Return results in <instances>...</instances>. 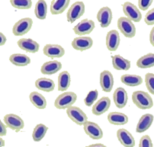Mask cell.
<instances>
[{
	"instance_id": "1",
	"label": "cell",
	"mask_w": 154,
	"mask_h": 147,
	"mask_svg": "<svg viewBox=\"0 0 154 147\" xmlns=\"http://www.w3.org/2000/svg\"><path fill=\"white\" fill-rule=\"evenodd\" d=\"M132 101L139 109H150L153 106V101L150 95L143 91H136L132 94Z\"/></svg>"
},
{
	"instance_id": "2",
	"label": "cell",
	"mask_w": 154,
	"mask_h": 147,
	"mask_svg": "<svg viewBox=\"0 0 154 147\" xmlns=\"http://www.w3.org/2000/svg\"><path fill=\"white\" fill-rule=\"evenodd\" d=\"M76 100V94L72 92H65L56 98L54 101V106L59 110L66 109L72 106Z\"/></svg>"
},
{
	"instance_id": "3",
	"label": "cell",
	"mask_w": 154,
	"mask_h": 147,
	"mask_svg": "<svg viewBox=\"0 0 154 147\" xmlns=\"http://www.w3.org/2000/svg\"><path fill=\"white\" fill-rule=\"evenodd\" d=\"M118 29L122 35L128 38H132L136 35V27L131 19L127 17H121L118 20Z\"/></svg>"
},
{
	"instance_id": "4",
	"label": "cell",
	"mask_w": 154,
	"mask_h": 147,
	"mask_svg": "<svg viewBox=\"0 0 154 147\" xmlns=\"http://www.w3.org/2000/svg\"><path fill=\"white\" fill-rule=\"evenodd\" d=\"M66 115L69 119L75 124L82 126L87 121V116L81 108L78 107L71 106L66 108Z\"/></svg>"
},
{
	"instance_id": "5",
	"label": "cell",
	"mask_w": 154,
	"mask_h": 147,
	"mask_svg": "<svg viewBox=\"0 0 154 147\" xmlns=\"http://www.w3.org/2000/svg\"><path fill=\"white\" fill-rule=\"evenodd\" d=\"M33 20L30 18H24L18 21L14 25L12 33L15 36H23L31 29Z\"/></svg>"
},
{
	"instance_id": "6",
	"label": "cell",
	"mask_w": 154,
	"mask_h": 147,
	"mask_svg": "<svg viewBox=\"0 0 154 147\" xmlns=\"http://www.w3.org/2000/svg\"><path fill=\"white\" fill-rule=\"evenodd\" d=\"M85 12V5L82 2H75L69 7L66 13L67 21L69 23H73L75 20L80 18Z\"/></svg>"
},
{
	"instance_id": "7",
	"label": "cell",
	"mask_w": 154,
	"mask_h": 147,
	"mask_svg": "<svg viewBox=\"0 0 154 147\" xmlns=\"http://www.w3.org/2000/svg\"><path fill=\"white\" fill-rule=\"evenodd\" d=\"M3 121L8 128L12 130H15V132H19L25 127V123L23 120L15 114L6 115L4 117Z\"/></svg>"
},
{
	"instance_id": "8",
	"label": "cell",
	"mask_w": 154,
	"mask_h": 147,
	"mask_svg": "<svg viewBox=\"0 0 154 147\" xmlns=\"http://www.w3.org/2000/svg\"><path fill=\"white\" fill-rule=\"evenodd\" d=\"M123 12L127 18L134 22H139L142 19V15L137 7L130 2H126L122 5Z\"/></svg>"
},
{
	"instance_id": "9",
	"label": "cell",
	"mask_w": 154,
	"mask_h": 147,
	"mask_svg": "<svg viewBox=\"0 0 154 147\" xmlns=\"http://www.w3.org/2000/svg\"><path fill=\"white\" fill-rule=\"evenodd\" d=\"M95 22L92 20L85 19L82 20L79 23L77 24L73 28V31L75 35L79 36L89 35L95 28Z\"/></svg>"
},
{
	"instance_id": "10",
	"label": "cell",
	"mask_w": 154,
	"mask_h": 147,
	"mask_svg": "<svg viewBox=\"0 0 154 147\" xmlns=\"http://www.w3.org/2000/svg\"><path fill=\"white\" fill-rule=\"evenodd\" d=\"M83 129L85 133L92 139L98 140V139H102L103 136V132L100 127L92 121H87L84 124Z\"/></svg>"
},
{
	"instance_id": "11",
	"label": "cell",
	"mask_w": 154,
	"mask_h": 147,
	"mask_svg": "<svg viewBox=\"0 0 154 147\" xmlns=\"http://www.w3.org/2000/svg\"><path fill=\"white\" fill-rule=\"evenodd\" d=\"M43 53L48 57L54 59V58H60L65 54V50L62 46L59 44H46L43 49Z\"/></svg>"
},
{
	"instance_id": "12",
	"label": "cell",
	"mask_w": 154,
	"mask_h": 147,
	"mask_svg": "<svg viewBox=\"0 0 154 147\" xmlns=\"http://www.w3.org/2000/svg\"><path fill=\"white\" fill-rule=\"evenodd\" d=\"M112 12L109 7H102L98 12L97 19L102 28H108L112 21Z\"/></svg>"
},
{
	"instance_id": "13",
	"label": "cell",
	"mask_w": 154,
	"mask_h": 147,
	"mask_svg": "<svg viewBox=\"0 0 154 147\" xmlns=\"http://www.w3.org/2000/svg\"><path fill=\"white\" fill-rule=\"evenodd\" d=\"M71 44L75 51H85L92 47L93 41L90 37H78L74 38Z\"/></svg>"
},
{
	"instance_id": "14",
	"label": "cell",
	"mask_w": 154,
	"mask_h": 147,
	"mask_svg": "<svg viewBox=\"0 0 154 147\" xmlns=\"http://www.w3.org/2000/svg\"><path fill=\"white\" fill-rule=\"evenodd\" d=\"M111 106V99L108 97H102L94 104L92 112L95 116H100L103 115L109 109Z\"/></svg>"
},
{
	"instance_id": "15",
	"label": "cell",
	"mask_w": 154,
	"mask_h": 147,
	"mask_svg": "<svg viewBox=\"0 0 154 147\" xmlns=\"http://www.w3.org/2000/svg\"><path fill=\"white\" fill-rule=\"evenodd\" d=\"M17 44L20 49L23 50L28 53L35 54L39 51V44L31 38H21L18 40Z\"/></svg>"
},
{
	"instance_id": "16",
	"label": "cell",
	"mask_w": 154,
	"mask_h": 147,
	"mask_svg": "<svg viewBox=\"0 0 154 147\" xmlns=\"http://www.w3.org/2000/svg\"><path fill=\"white\" fill-rule=\"evenodd\" d=\"M113 101L115 104V106L118 108H124L127 105L128 101V93L124 88H116L113 94Z\"/></svg>"
},
{
	"instance_id": "17",
	"label": "cell",
	"mask_w": 154,
	"mask_h": 147,
	"mask_svg": "<svg viewBox=\"0 0 154 147\" xmlns=\"http://www.w3.org/2000/svg\"><path fill=\"white\" fill-rule=\"evenodd\" d=\"M100 85L105 92H112L114 85V77L110 71L104 70L100 74Z\"/></svg>"
},
{
	"instance_id": "18",
	"label": "cell",
	"mask_w": 154,
	"mask_h": 147,
	"mask_svg": "<svg viewBox=\"0 0 154 147\" xmlns=\"http://www.w3.org/2000/svg\"><path fill=\"white\" fill-rule=\"evenodd\" d=\"M117 137L122 145L126 147H134L135 140L132 134L126 129H119L117 131Z\"/></svg>"
},
{
	"instance_id": "19",
	"label": "cell",
	"mask_w": 154,
	"mask_h": 147,
	"mask_svg": "<svg viewBox=\"0 0 154 147\" xmlns=\"http://www.w3.org/2000/svg\"><path fill=\"white\" fill-rule=\"evenodd\" d=\"M119 33L116 30L108 31L106 35V47L109 51H116L120 45Z\"/></svg>"
},
{
	"instance_id": "20",
	"label": "cell",
	"mask_w": 154,
	"mask_h": 147,
	"mask_svg": "<svg viewBox=\"0 0 154 147\" xmlns=\"http://www.w3.org/2000/svg\"><path fill=\"white\" fill-rule=\"evenodd\" d=\"M62 69V64L57 60L48 61L43 64L41 68V72L45 75H53Z\"/></svg>"
},
{
	"instance_id": "21",
	"label": "cell",
	"mask_w": 154,
	"mask_h": 147,
	"mask_svg": "<svg viewBox=\"0 0 154 147\" xmlns=\"http://www.w3.org/2000/svg\"><path fill=\"white\" fill-rule=\"evenodd\" d=\"M153 115L151 114H146L143 115L139 120L137 125L136 132L137 133H143L147 130L150 126L152 125V121H153Z\"/></svg>"
},
{
	"instance_id": "22",
	"label": "cell",
	"mask_w": 154,
	"mask_h": 147,
	"mask_svg": "<svg viewBox=\"0 0 154 147\" xmlns=\"http://www.w3.org/2000/svg\"><path fill=\"white\" fill-rule=\"evenodd\" d=\"M112 65L116 70L127 71L131 68V62L128 60L125 59L119 54L112 57Z\"/></svg>"
},
{
	"instance_id": "23",
	"label": "cell",
	"mask_w": 154,
	"mask_h": 147,
	"mask_svg": "<svg viewBox=\"0 0 154 147\" xmlns=\"http://www.w3.org/2000/svg\"><path fill=\"white\" fill-rule=\"evenodd\" d=\"M70 0H53L51 4V12L52 15L62 14L69 6Z\"/></svg>"
},
{
	"instance_id": "24",
	"label": "cell",
	"mask_w": 154,
	"mask_h": 147,
	"mask_svg": "<svg viewBox=\"0 0 154 147\" xmlns=\"http://www.w3.org/2000/svg\"><path fill=\"white\" fill-rule=\"evenodd\" d=\"M35 86L38 89L45 92H53L55 88V83L51 78H40L35 81Z\"/></svg>"
},
{
	"instance_id": "25",
	"label": "cell",
	"mask_w": 154,
	"mask_h": 147,
	"mask_svg": "<svg viewBox=\"0 0 154 147\" xmlns=\"http://www.w3.org/2000/svg\"><path fill=\"white\" fill-rule=\"evenodd\" d=\"M108 121L113 125H125L128 122V117L121 112H111L108 115Z\"/></svg>"
},
{
	"instance_id": "26",
	"label": "cell",
	"mask_w": 154,
	"mask_h": 147,
	"mask_svg": "<svg viewBox=\"0 0 154 147\" xmlns=\"http://www.w3.org/2000/svg\"><path fill=\"white\" fill-rule=\"evenodd\" d=\"M57 88L60 92H66L70 85V74L67 71H63L59 74L57 79Z\"/></svg>"
},
{
	"instance_id": "27",
	"label": "cell",
	"mask_w": 154,
	"mask_h": 147,
	"mask_svg": "<svg viewBox=\"0 0 154 147\" xmlns=\"http://www.w3.org/2000/svg\"><path fill=\"white\" fill-rule=\"evenodd\" d=\"M30 101L33 105L38 109L43 110L47 107V100L38 92H32L29 95Z\"/></svg>"
},
{
	"instance_id": "28",
	"label": "cell",
	"mask_w": 154,
	"mask_h": 147,
	"mask_svg": "<svg viewBox=\"0 0 154 147\" xmlns=\"http://www.w3.org/2000/svg\"><path fill=\"white\" fill-rule=\"evenodd\" d=\"M121 81L123 84L128 86H138L143 82V78L140 75L134 74H125L121 77Z\"/></svg>"
},
{
	"instance_id": "29",
	"label": "cell",
	"mask_w": 154,
	"mask_h": 147,
	"mask_svg": "<svg viewBox=\"0 0 154 147\" xmlns=\"http://www.w3.org/2000/svg\"><path fill=\"white\" fill-rule=\"evenodd\" d=\"M9 61L16 66H25L31 63V59L25 54H14L10 56Z\"/></svg>"
},
{
	"instance_id": "30",
	"label": "cell",
	"mask_w": 154,
	"mask_h": 147,
	"mask_svg": "<svg viewBox=\"0 0 154 147\" xmlns=\"http://www.w3.org/2000/svg\"><path fill=\"white\" fill-rule=\"evenodd\" d=\"M137 66L140 69H148L154 66V54L149 53L137 61Z\"/></svg>"
},
{
	"instance_id": "31",
	"label": "cell",
	"mask_w": 154,
	"mask_h": 147,
	"mask_svg": "<svg viewBox=\"0 0 154 147\" xmlns=\"http://www.w3.org/2000/svg\"><path fill=\"white\" fill-rule=\"evenodd\" d=\"M48 13V5L45 0H38L35 5V14L40 20H45Z\"/></svg>"
},
{
	"instance_id": "32",
	"label": "cell",
	"mask_w": 154,
	"mask_h": 147,
	"mask_svg": "<svg viewBox=\"0 0 154 147\" xmlns=\"http://www.w3.org/2000/svg\"><path fill=\"white\" fill-rule=\"evenodd\" d=\"M48 130V127L45 126V124H39L36 125L32 133L33 140L35 142H40L45 136L47 131Z\"/></svg>"
},
{
	"instance_id": "33",
	"label": "cell",
	"mask_w": 154,
	"mask_h": 147,
	"mask_svg": "<svg viewBox=\"0 0 154 147\" xmlns=\"http://www.w3.org/2000/svg\"><path fill=\"white\" fill-rule=\"evenodd\" d=\"M10 3L17 9H29L32 6V0H10Z\"/></svg>"
},
{
	"instance_id": "34",
	"label": "cell",
	"mask_w": 154,
	"mask_h": 147,
	"mask_svg": "<svg viewBox=\"0 0 154 147\" xmlns=\"http://www.w3.org/2000/svg\"><path fill=\"white\" fill-rule=\"evenodd\" d=\"M98 90L95 89L90 91V92L88 93V95H87L86 98H85V99H84V103H85V105L88 107L92 106L94 104V102H95V101H96L97 98H98Z\"/></svg>"
},
{
	"instance_id": "35",
	"label": "cell",
	"mask_w": 154,
	"mask_h": 147,
	"mask_svg": "<svg viewBox=\"0 0 154 147\" xmlns=\"http://www.w3.org/2000/svg\"><path fill=\"white\" fill-rule=\"evenodd\" d=\"M145 83L149 92L152 95H154V74L148 73L145 75Z\"/></svg>"
},
{
	"instance_id": "36",
	"label": "cell",
	"mask_w": 154,
	"mask_h": 147,
	"mask_svg": "<svg viewBox=\"0 0 154 147\" xmlns=\"http://www.w3.org/2000/svg\"><path fill=\"white\" fill-rule=\"evenodd\" d=\"M140 147H152L153 146L151 138L149 135H144L143 136L140 138V140L139 142Z\"/></svg>"
},
{
	"instance_id": "37",
	"label": "cell",
	"mask_w": 154,
	"mask_h": 147,
	"mask_svg": "<svg viewBox=\"0 0 154 147\" xmlns=\"http://www.w3.org/2000/svg\"><path fill=\"white\" fill-rule=\"evenodd\" d=\"M145 23L147 25H154V8H152L146 14L144 18Z\"/></svg>"
},
{
	"instance_id": "38",
	"label": "cell",
	"mask_w": 154,
	"mask_h": 147,
	"mask_svg": "<svg viewBox=\"0 0 154 147\" xmlns=\"http://www.w3.org/2000/svg\"><path fill=\"white\" fill-rule=\"evenodd\" d=\"M153 0H138V6L142 11H146L152 5Z\"/></svg>"
},
{
	"instance_id": "39",
	"label": "cell",
	"mask_w": 154,
	"mask_h": 147,
	"mask_svg": "<svg viewBox=\"0 0 154 147\" xmlns=\"http://www.w3.org/2000/svg\"><path fill=\"white\" fill-rule=\"evenodd\" d=\"M7 127H8L5 123H2V121L0 122V136H1V137L7 134Z\"/></svg>"
},
{
	"instance_id": "40",
	"label": "cell",
	"mask_w": 154,
	"mask_h": 147,
	"mask_svg": "<svg viewBox=\"0 0 154 147\" xmlns=\"http://www.w3.org/2000/svg\"><path fill=\"white\" fill-rule=\"evenodd\" d=\"M149 42H150L151 45L154 47V27L152 28L149 34Z\"/></svg>"
},
{
	"instance_id": "41",
	"label": "cell",
	"mask_w": 154,
	"mask_h": 147,
	"mask_svg": "<svg viewBox=\"0 0 154 147\" xmlns=\"http://www.w3.org/2000/svg\"><path fill=\"white\" fill-rule=\"evenodd\" d=\"M0 37H1V43H0V45H1V46H3V45H5V42H6L7 41L6 37H5V35L2 34V32L0 33Z\"/></svg>"
},
{
	"instance_id": "42",
	"label": "cell",
	"mask_w": 154,
	"mask_h": 147,
	"mask_svg": "<svg viewBox=\"0 0 154 147\" xmlns=\"http://www.w3.org/2000/svg\"><path fill=\"white\" fill-rule=\"evenodd\" d=\"M89 147H92V146H102V147H104V146H105V145H104V144H102V143H95V144H92V145H89Z\"/></svg>"
},
{
	"instance_id": "43",
	"label": "cell",
	"mask_w": 154,
	"mask_h": 147,
	"mask_svg": "<svg viewBox=\"0 0 154 147\" xmlns=\"http://www.w3.org/2000/svg\"><path fill=\"white\" fill-rule=\"evenodd\" d=\"M0 141H1V146H5V142H4V139H2V138L0 139Z\"/></svg>"
}]
</instances>
